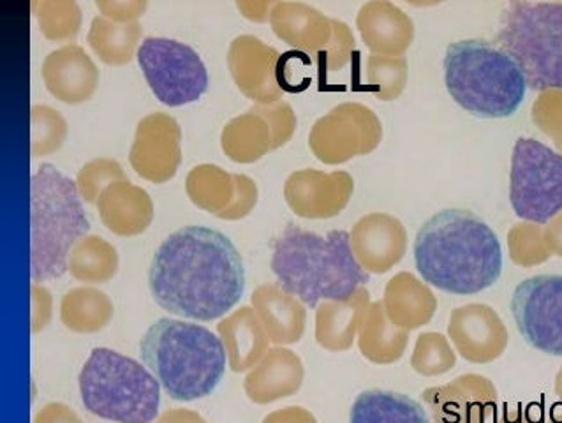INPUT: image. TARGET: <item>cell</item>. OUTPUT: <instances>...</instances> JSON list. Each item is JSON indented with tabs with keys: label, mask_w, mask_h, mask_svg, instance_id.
Segmentation results:
<instances>
[{
	"label": "cell",
	"mask_w": 562,
	"mask_h": 423,
	"mask_svg": "<svg viewBox=\"0 0 562 423\" xmlns=\"http://www.w3.org/2000/svg\"><path fill=\"white\" fill-rule=\"evenodd\" d=\"M148 286L165 311L188 320L214 321L240 302L246 268L224 233L214 227L183 226L157 247Z\"/></svg>",
	"instance_id": "obj_1"
},
{
	"label": "cell",
	"mask_w": 562,
	"mask_h": 423,
	"mask_svg": "<svg viewBox=\"0 0 562 423\" xmlns=\"http://www.w3.org/2000/svg\"><path fill=\"white\" fill-rule=\"evenodd\" d=\"M416 270L425 282L451 294L488 290L503 274V249L496 233L469 210L438 212L419 227Z\"/></svg>",
	"instance_id": "obj_2"
},
{
	"label": "cell",
	"mask_w": 562,
	"mask_h": 423,
	"mask_svg": "<svg viewBox=\"0 0 562 423\" xmlns=\"http://www.w3.org/2000/svg\"><path fill=\"white\" fill-rule=\"evenodd\" d=\"M270 268L277 285L307 308L349 299L369 282L342 230L317 235L288 224L273 242Z\"/></svg>",
	"instance_id": "obj_3"
},
{
	"label": "cell",
	"mask_w": 562,
	"mask_h": 423,
	"mask_svg": "<svg viewBox=\"0 0 562 423\" xmlns=\"http://www.w3.org/2000/svg\"><path fill=\"white\" fill-rule=\"evenodd\" d=\"M139 352L173 401L209 397L221 383L228 355L221 337L205 326L161 318L145 332Z\"/></svg>",
	"instance_id": "obj_4"
},
{
	"label": "cell",
	"mask_w": 562,
	"mask_h": 423,
	"mask_svg": "<svg viewBox=\"0 0 562 423\" xmlns=\"http://www.w3.org/2000/svg\"><path fill=\"white\" fill-rule=\"evenodd\" d=\"M90 221L75 180L43 163L31 179V277L34 282L67 272L69 256Z\"/></svg>",
	"instance_id": "obj_5"
},
{
	"label": "cell",
	"mask_w": 562,
	"mask_h": 423,
	"mask_svg": "<svg viewBox=\"0 0 562 423\" xmlns=\"http://www.w3.org/2000/svg\"><path fill=\"white\" fill-rule=\"evenodd\" d=\"M445 81L453 101L482 119H508L517 113L527 92L520 67L499 46L483 40L448 46Z\"/></svg>",
	"instance_id": "obj_6"
},
{
	"label": "cell",
	"mask_w": 562,
	"mask_h": 423,
	"mask_svg": "<svg viewBox=\"0 0 562 423\" xmlns=\"http://www.w3.org/2000/svg\"><path fill=\"white\" fill-rule=\"evenodd\" d=\"M89 413L115 423H154L161 405V383L134 358L95 348L78 376Z\"/></svg>",
	"instance_id": "obj_7"
},
{
	"label": "cell",
	"mask_w": 562,
	"mask_h": 423,
	"mask_svg": "<svg viewBox=\"0 0 562 423\" xmlns=\"http://www.w3.org/2000/svg\"><path fill=\"white\" fill-rule=\"evenodd\" d=\"M496 46L520 67L529 89H562V2H509Z\"/></svg>",
	"instance_id": "obj_8"
},
{
	"label": "cell",
	"mask_w": 562,
	"mask_h": 423,
	"mask_svg": "<svg viewBox=\"0 0 562 423\" xmlns=\"http://www.w3.org/2000/svg\"><path fill=\"white\" fill-rule=\"evenodd\" d=\"M509 203L526 223H550L562 212V154L535 138H518L509 169Z\"/></svg>",
	"instance_id": "obj_9"
},
{
	"label": "cell",
	"mask_w": 562,
	"mask_h": 423,
	"mask_svg": "<svg viewBox=\"0 0 562 423\" xmlns=\"http://www.w3.org/2000/svg\"><path fill=\"white\" fill-rule=\"evenodd\" d=\"M136 58L148 87L166 107L194 103L209 89L205 63L186 43L170 37H145Z\"/></svg>",
	"instance_id": "obj_10"
},
{
	"label": "cell",
	"mask_w": 562,
	"mask_h": 423,
	"mask_svg": "<svg viewBox=\"0 0 562 423\" xmlns=\"http://www.w3.org/2000/svg\"><path fill=\"white\" fill-rule=\"evenodd\" d=\"M383 125L374 110L362 103H340L314 122L308 147L325 165H342L380 147Z\"/></svg>",
	"instance_id": "obj_11"
},
{
	"label": "cell",
	"mask_w": 562,
	"mask_h": 423,
	"mask_svg": "<svg viewBox=\"0 0 562 423\" xmlns=\"http://www.w3.org/2000/svg\"><path fill=\"white\" fill-rule=\"evenodd\" d=\"M512 314L531 348L562 357V276H535L515 288Z\"/></svg>",
	"instance_id": "obj_12"
},
{
	"label": "cell",
	"mask_w": 562,
	"mask_h": 423,
	"mask_svg": "<svg viewBox=\"0 0 562 423\" xmlns=\"http://www.w3.org/2000/svg\"><path fill=\"white\" fill-rule=\"evenodd\" d=\"M182 130L175 116L165 112L148 113L136 125L130 163L148 182L173 179L182 163Z\"/></svg>",
	"instance_id": "obj_13"
},
{
	"label": "cell",
	"mask_w": 562,
	"mask_h": 423,
	"mask_svg": "<svg viewBox=\"0 0 562 423\" xmlns=\"http://www.w3.org/2000/svg\"><path fill=\"white\" fill-rule=\"evenodd\" d=\"M281 57L273 46L259 37L241 34L229 43L226 60L241 94L256 104H273L284 94L279 81Z\"/></svg>",
	"instance_id": "obj_14"
},
{
	"label": "cell",
	"mask_w": 562,
	"mask_h": 423,
	"mask_svg": "<svg viewBox=\"0 0 562 423\" xmlns=\"http://www.w3.org/2000/svg\"><path fill=\"white\" fill-rule=\"evenodd\" d=\"M422 401L432 423H486L497 411V388L482 375H462L442 387L427 388Z\"/></svg>",
	"instance_id": "obj_15"
},
{
	"label": "cell",
	"mask_w": 562,
	"mask_h": 423,
	"mask_svg": "<svg viewBox=\"0 0 562 423\" xmlns=\"http://www.w3.org/2000/svg\"><path fill=\"white\" fill-rule=\"evenodd\" d=\"M448 337L460 357L477 366L503 357L509 343L505 321L485 303H468L453 309L448 323Z\"/></svg>",
	"instance_id": "obj_16"
},
{
	"label": "cell",
	"mask_w": 562,
	"mask_h": 423,
	"mask_svg": "<svg viewBox=\"0 0 562 423\" xmlns=\"http://www.w3.org/2000/svg\"><path fill=\"white\" fill-rule=\"evenodd\" d=\"M355 180L348 171L299 169L284 183V200L302 219H330L339 215L353 197Z\"/></svg>",
	"instance_id": "obj_17"
},
{
	"label": "cell",
	"mask_w": 562,
	"mask_h": 423,
	"mask_svg": "<svg viewBox=\"0 0 562 423\" xmlns=\"http://www.w3.org/2000/svg\"><path fill=\"white\" fill-rule=\"evenodd\" d=\"M349 235L355 258L367 274L383 276L406 256V226L384 212H372L358 219Z\"/></svg>",
	"instance_id": "obj_18"
},
{
	"label": "cell",
	"mask_w": 562,
	"mask_h": 423,
	"mask_svg": "<svg viewBox=\"0 0 562 423\" xmlns=\"http://www.w3.org/2000/svg\"><path fill=\"white\" fill-rule=\"evenodd\" d=\"M41 73L49 94L63 103H86L98 90V66L86 49L71 43L49 52Z\"/></svg>",
	"instance_id": "obj_19"
},
{
	"label": "cell",
	"mask_w": 562,
	"mask_h": 423,
	"mask_svg": "<svg viewBox=\"0 0 562 423\" xmlns=\"http://www.w3.org/2000/svg\"><path fill=\"white\" fill-rule=\"evenodd\" d=\"M357 27L372 55L404 57L415 41V23L409 14L389 0L366 2L358 11Z\"/></svg>",
	"instance_id": "obj_20"
},
{
	"label": "cell",
	"mask_w": 562,
	"mask_h": 423,
	"mask_svg": "<svg viewBox=\"0 0 562 423\" xmlns=\"http://www.w3.org/2000/svg\"><path fill=\"white\" fill-rule=\"evenodd\" d=\"M305 379V367L295 352L276 346L268 349L263 360L247 372L244 392L255 404L265 405L282 401L299 392Z\"/></svg>",
	"instance_id": "obj_21"
},
{
	"label": "cell",
	"mask_w": 562,
	"mask_h": 423,
	"mask_svg": "<svg viewBox=\"0 0 562 423\" xmlns=\"http://www.w3.org/2000/svg\"><path fill=\"white\" fill-rule=\"evenodd\" d=\"M273 34L302 54H322L334 34V20L304 2H276L270 13Z\"/></svg>",
	"instance_id": "obj_22"
},
{
	"label": "cell",
	"mask_w": 562,
	"mask_h": 423,
	"mask_svg": "<svg viewBox=\"0 0 562 423\" xmlns=\"http://www.w3.org/2000/svg\"><path fill=\"white\" fill-rule=\"evenodd\" d=\"M250 303L261 321L270 343L291 346L304 337L307 311L296 297L279 285H261L252 291Z\"/></svg>",
	"instance_id": "obj_23"
},
{
	"label": "cell",
	"mask_w": 562,
	"mask_h": 423,
	"mask_svg": "<svg viewBox=\"0 0 562 423\" xmlns=\"http://www.w3.org/2000/svg\"><path fill=\"white\" fill-rule=\"evenodd\" d=\"M98 210L104 226L119 236L142 235L154 221L153 198L130 180L108 186L99 198Z\"/></svg>",
	"instance_id": "obj_24"
},
{
	"label": "cell",
	"mask_w": 562,
	"mask_h": 423,
	"mask_svg": "<svg viewBox=\"0 0 562 423\" xmlns=\"http://www.w3.org/2000/svg\"><path fill=\"white\" fill-rule=\"evenodd\" d=\"M369 305L371 293L363 286L349 299L319 303L316 308V343L331 353L351 349Z\"/></svg>",
	"instance_id": "obj_25"
},
{
	"label": "cell",
	"mask_w": 562,
	"mask_h": 423,
	"mask_svg": "<svg viewBox=\"0 0 562 423\" xmlns=\"http://www.w3.org/2000/svg\"><path fill=\"white\" fill-rule=\"evenodd\" d=\"M381 302L393 325L407 332L429 325L438 311L436 294L411 272L393 276Z\"/></svg>",
	"instance_id": "obj_26"
},
{
	"label": "cell",
	"mask_w": 562,
	"mask_h": 423,
	"mask_svg": "<svg viewBox=\"0 0 562 423\" xmlns=\"http://www.w3.org/2000/svg\"><path fill=\"white\" fill-rule=\"evenodd\" d=\"M217 332L228 355L229 369L237 375L255 369L270 349V338L252 308L233 311L220 321Z\"/></svg>",
	"instance_id": "obj_27"
},
{
	"label": "cell",
	"mask_w": 562,
	"mask_h": 423,
	"mask_svg": "<svg viewBox=\"0 0 562 423\" xmlns=\"http://www.w3.org/2000/svg\"><path fill=\"white\" fill-rule=\"evenodd\" d=\"M407 344L409 332L393 325L386 316L383 302L371 303L358 332V349L363 358L375 366H390L401 360Z\"/></svg>",
	"instance_id": "obj_28"
},
{
	"label": "cell",
	"mask_w": 562,
	"mask_h": 423,
	"mask_svg": "<svg viewBox=\"0 0 562 423\" xmlns=\"http://www.w3.org/2000/svg\"><path fill=\"white\" fill-rule=\"evenodd\" d=\"M349 423H430L422 404L404 393L367 390L355 399Z\"/></svg>",
	"instance_id": "obj_29"
},
{
	"label": "cell",
	"mask_w": 562,
	"mask_h": 423,
	"mask_svg": "<svg viewBox=\"0 0 562 423\" xmlns=\"http://www.w3.org/2000/svg\"><path fill=\"white\" fill-rule=\"evenodd\" d=\"M112 318V299L94 286L72 288L60 300V321L75 334H98Z\"/></svg>",
	"instance_id": "obj_30"
},
{
	"label": "cell",
	"mask_w": 562,
	"mask_h": 423,
	"mask_svg": "<svg viewBox=\"0 0 562 423\" xmlns=\"http://www.w3.org/2000/svg\"><path fill=\"white\" fill-rule=\"evenodd\" d=\"M221 147L235 163L250 165L272 151V133L263 116L249 110L224 125Z\"/></svg>",
	"instance_id": "obj_31"
},
{
	"label": "cell",
	"mask_w": 562,
	"mask_h": 423,
	"mask_svg": "<svg viewBox=\"0 0 562 423\" xmlns=\"http://www.w3.org/2000/svg\"><path fill=\"white\" fill-rule=\"evenodd\" d=\"M142 34L144 27L138 22L116 23L98 14L90 23L87 41L104 64L124 66L133 60L134 54H138Z\"/></svg>",
	"instance_id": "obj_32"
},
{
	"label": "cell",
	"mask_w": 562,
	"mask_h": 423,
	"mask_svg": "<svg viewBox=\"0 0 562 423\" xmlns=\"http://www.w3.org/2000/svg\"><path fill=\"white\" fill-rule=\"evenodd\" d=\"M186 192L194 205L221 218L237 194L235 174L209 163L194 166L186 177Z\"/></svg>",
	"instance_id": "obj_33"
},
{
	"label": "cell",
	"mask_w": 562,
	"mask_h": 423,
	"mask_svg": "<svg viewBox=\"0 0 562 423\" xmlns=\"http://www.w3.org/2000/svg\"><path fill=\"white\" fill-rule=\"evenodd\" d=\"M119 265V253L106 238L87 235L72 247L67 270L77 281L104 285L116 276Z\"/></svg>",
	"instance_id": "obj_34"
},
{
	"label": "cell",
	"mask_w": 562,
	"mask_h": 423,
	"mask_svg": "<svg viewBox=\"0 0 562 423\" xmlns=\"http://www.w3.org/2000/svg\"><path fill=\"white\" fill-rule=\"evenodd\" d=\"M409 66L404 57L369 55L367 85L380 101H395L406 90Z\"/></svg>",
	"instance_id": "obj_35"
},
{
	"label": "cell",
	"mask_w": 562,
	"mask_h": 423,
	"mask_svg": "<svg viewBox=\"0 0 562 423\" xmlns=\"http://www.w3.org/2000/svg\"><path fill=\"white\" fill-rule=\"evenodd\" d=\"M457 366V355L448 338L438 332H425L416 338L415 349L411 355V367L419 376L436 378L447 375Z\"/></svg>",
	"instance_id": "obj_36"
},
{
	"label": "cell",
	"mask_w": 562,
	"mask_h": 423,
	"mask_svg": "<svg viewBox=\"0 0 562 423\" xmlns=\"http://www.w3.org/2000/svg\"><path fill=\"white\" fill-rule=\"evenodd\" d=\"M41 32L52 41H71L81 29V10L75 0H41L34 4Z\"/></svg>",
	"instance_id": "obj_37"
},
{
	"label": "cell",
	"mask_w": 562,
	"mask_h": 423,
	"mask_svg": "<svg viewBox=\"0 0 562 423\" xmlns=\"http://www.w3.org/2000/svg\"><path fill=\"white\" fill-rule=\"evenodd\" d=\"M67 138V121L48 104H34L31 110V154L43 157L63 147Z\"/></svg>",
	"instance_id": "obj_38"
},
{
	"label": "cell",
	"mask_w": 562,
	"mask_h": 423,
	"mask_svg": "<svg viewBox=\"0 0 562 423\" xmlns=\"http://www.w3.org/2000/svg\"><path fill=\"white\" fill-rule=\"evenodd\" d=\"M509 259L520 268H535L549 261V245L544 241L543 226L535 223H517L508 232Z\"/></svg>",
	"instance_id": "obj_39"
},
{
	"label": "cell",
	"mask_w": 562,
	"mask_h": 423,
	"mask_svg": "<svg viewBox=\"0 0 562 423\" xmlns=\"http://www.w3.org/2000/svg\"><path fill=\"white\" fill-rule=\"evenodd\" d=\"M119 180H127L125 171L122 169L119 160L112 157H98V159L89 160L81 166L78 171L77 186L81 198L87 203L98 205L99 198L103 194L104 189Z\"/></svg>",
	"instance_id": "obj_40"
},
{
	"label": "cell",
	"mask_w": 562,
	"mask_h": 423,
	"mask_svg": "<svg viewBox=\"0 0 562 423\" xmlns=\"http://www.w3.org/2000/svg\"><path fill=\"white\" fill-rule=\"evenodd\" d=\"M532 122L562 154V89L544 90L536 98Z\"/></svg>",
	"instance_id": "obj_41"
},
{
	"label": "cell",
	"mask_w": 562,
	"mask_h": 423,
	"mask_svg": "<svg viewBox=\"0 0 562 423\" xmlns=\"http://www.w3.org/2000/svg\"><path fill=\"white\" fill-rule=\"evenodd\" d=\"M355 54V36L351 29L340 20H334V34L322 54H317L316 64L326 73L340 71Z\"/></svg>",
	"instance_id": "obj_42"
},
{
	"label": "cell",
	"mask_w": 562,
	"mask_h": 423,
	"mask_svg": "<svg viewBox=\"0 0 562 423\" xmlns=\"http://www.w3.org/2000/svg\"><path fill=\"white\" fill-rule=\"evenodd\" d=\"M252 112L263 116L272 133V151L284 147L296 131L295 110L290 103L279 101L273 104H255Z\"/></svg>",
	"instance_id": "obj_43"
},
{
	"label": "cell",
	"mask_w": 562,
	"mask_h": 423,
	"mask_svg": "<svg viewBox=\"0 0 562 423\" xmlns=\"http://www.w3.org/2000/svg\"><path fill=\"white\" fill-rule=\"evenodd\" d=\"M235 182H237V194L229 207L220 219L224 221H238V219L247 218L255 210L258 203V186L255 180L247 175L235 174Z\"/></svg>",
	"instance_id": "obj_44"
},
{
	"label": "cell",
	"mask_w": 562,
	"mask_h": 423,
	"mask_svg": "<svg viewBox=\"0 0 562 423\" xmlns=\"http://www.w3.org/2000/svg\"><path fill=\"white\" fill-rule=\"evenodd\" d=\"M98 10L103 16L116 23H131L147 11V0H98Z\"/></svg>",
	"instance_id": "obj_45"
},
{
	"label": "cell",
	"mask_w": 562,
	"mask_h": 423,
	"mask_svg": "<svg viewBox=\"0 0 562 423\" xmlns=\"http://www.w3.org/2000/svg\"><path fill=\"white\" fill-rule=\"evenodd\" d=\"M32 294V332L40 334L52 321V311H54V299L46 290L45 286L34 282L31 288Z\"/></svg>",
	"instance_id": "obj_46"
},
{
	"label": "cell",
	"mask_w": 562,
	"mask_h": 423,
	"mask_svg": "<svg viewBox=\"0 0 562 423\" xmlns=\"http://www.w3.org/2000/svg\"><path fill=\"white\" fill-rule=\"evenodd\" d=\"M34 423H83L77 411L64 402H48L37 411Z\"/></svg>",
	"instance_id": "obj_47"
},
{
	"label": "cell",
	"mask_w": 562,
	"mask_h": 423,
	"mask_svg": "<svg viewBox=\"0 0 562 423\" xmlns=\"http://www.w3.org/2000/svg\"><path fill=\"white\" fill-rule=\"evenodd\" d=\"M263 423H317L316 416L302 405H290L268 414Z\"/></svg>",
	"instance_id": "obj_48"
},
{
	"label": "cell",
	"mask_w": 562,
	"mask_h": 423,
	"mask_svg": "<svg viewBox=\"0 0 562 423\" xmlns=\"http://www.w3.org/2000/svg\"><path fill=\"white\" fill-rule=\"evenodd\" d=\"M544 241L549 245L552 256L562 258V212L555 215L550 223L544 224Z\"/></svg>",
	"instance_id": "obj_49"
},
{
	"label": "cell",
	"mask_w": 562,
	"mask_h": 423,
	"mask_svg": "<svg viewBox=\"0 0 562 423\" xmlns=\"http://www.w3.org/2000/svg\"><path fill=\"white\" fill-rule=\"evenodd\" d=\"M273 4L276 2H263V0L256 2L255 0V2H237V8L246 19L252 20V22H267L270 20Z\"/></svg>",
	"instance_id": "obj_50"
},
{
	"label": "cell",
	"mask_w": 562,
	"mask_h": 423,
	"mask_svg": "<svg viewBox=\"0 0 562 423\" xmlns=\"http://www.w3.org/2000/svg\"><path fill=\"white\" fill-rule=\"evenodd\" d=\"M154 423H206V420L196 411L168 410Z\"/></svg>",
	"instance_id": "obj_51"
},
{
	"label": "cell",
	"mask_w": 562,
	"mask_h": 423,
	"mask_svg": "<svg viewBox=\"0 0 562 423\" xmlns=\"http://www.w3.org/2000/svg\"><path fill=\"white\" fill-rule=\"evenodd\" d=\"M496 423H538L531 416V411L524 410L522 405L509 408L505 405V410L501 413Z\"/></svg>",
	"instance_id": "obj_52"
},
{
	"label": "cell",
	"mask_w": 562,
	"mask_h": 423,
	"mask_svg": "<svg viewBox=\"0 0 562 423\" xmlns=\"http://www.w3.org/2000/svg\"><path fill=\"white\" fill-rule=\"evenodd\" d=\"M547 423H562V404L553 405Z\"/></svg>",
	"instance_id": "obj_53"
},
{
	"label": "cell",
	"mask_w": 562,
	"mask_h": 423,
	"mask_svg": "<svg viewBox=\"0 0 562 423\" xmlns=\"http://www.w3.org/2000/svg\"><path fill=\"white\" fill-rule=\"evenodd\" d=\"M553 390H555V396H558V399L562 404V367L559 369L558 376H555V385H553Z\"/></svg>",
	"instance_id": "obj_54"
}]
</instances>
